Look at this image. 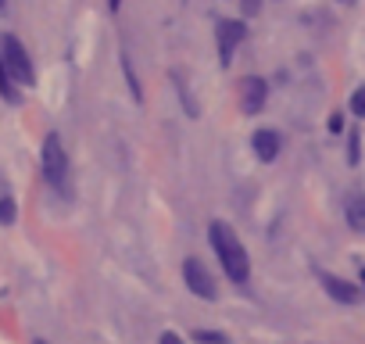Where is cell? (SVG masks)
Returning <instances> with one entry per match:
<instances>
[{
	"mask_svg": "<svg viewBox=\"0 0 365 344\" xmlns=\"http://www.w3.org/2000/svg\"><path fill=\"white\" fill-rule=\"evenodd\" d=\"M208 237H212V248H215V255H219L226 276H230L233 283H247V280H251V258H247V251H244L237 230L226 226V223H212V226H208Z\"/></svg>",
	"mask_w": 365,
	"mask_h": 344,
	"instance_id": "cell-1",
	"label": "cell"
},
{
	"mask_svg": "<svg viewBox=\"0 0 365 344\" xmlns=\"http://www.w3.org/2000/svg\"><path fill=\"white\" fill-rule=\"evenodd\" d=\"M43 176L54 191L68 194V154H65V147L54 133L43 140Z\"/></svg>",
	"mask_w": 365,
	"mask_h": 344,
	"instance_id": "cell-2",
	"label": "cell"
},
{
	"mask_svg": "<svg viewBox=\"0 0 365 344\" xmlns=\"http://www.w3.org/2000/svg\"><path fill=\"white\" fill-rule=\"evenodd\" d=\"M0 58H4V65H8V72L15 76V83H22V86H33V61H29V54H26V47H22V40L19 36H4L0 40Z\"/></svg>",
	"mask_w": 365,
	"mask_h": 344,
	"instance_id": "cell-3",
	"label": "cell"
},
{
	"mask_svg": "<svg viewBox=\"0 0 365 344\" xmlns=\"http://www.w3.org/2000/svg\"><path fill=\"white\" fill-rule=\"evenodd\" d=\"M182 280H187V287L197 294V298H205V301H215V280H212V273L205 269V262L201 258H187L182 262Z\"/></svg>",
	"mask_w": 365,
	"mask_h": 344,
	"instance_id": "cell-4",
	"label": "cell"
},
{
	"mask_svg": "<svg viewBox=\"0 0 365 344\" xmlns=\"http://www.w3.org/2000/svg\"><path fill=\"white\" fill-rule=\"evenodd\" d=\"M244 40H247V26H244L240 19L219 22V58H222V65L233 61V51H237V44H244Z\"/></svg>",
	"mask_w": 365,
	"mask_h": 344,
	"instance_id": "cell-5",
	"label": "cell"
},
{
	"mask_svg": "<svg viewBox=\"0 0 365 344\" xmlns=\"http://www.w3.org/2000/svg\"><path fill=\"white\" fill-rule=\"evenodd\" d=\"M319 283L326 287V294H329L333 301H344V305H354V301L361 298V290H358V287H351L347 280H340V276H333V273H322V269H319Z\"/></svg>",
	"mask_w": 365,
	"mask_h": 344,
	"instance_id": "cell-6",
	"label": "cell"
},
{
	"mask_svg": "<svg viewBox=\"0 0 365 344\" xmlns=\"http://www.w3.org/2000/svg\"><path fill=\"white\" fill-rule=\"evenodd\" d=\"M265 93H269L265 79H244V83H240V108H244V115H255V111H262V104H265Z\"/></svg>",
	"mask_w": 365,
	"mask_h": 344,
	"instance_id": "cell-7",
	"label": "cell"
},
{
	"mask_svg": "<svg viewBox=\"0 0 365 344\" xmlns=\"http://www.w3.org/2000/svg\"><path fill=\"white\" fill-rule=\"evenodd\" d=\"M344 216H347V226H351L354 233H365V194L351 191V194L344 198Z\"/></svg>",
	"mask_w": 365,
	"mask_h": 344,
	"instance_id": "cell-8",
	"label": "cell"
},
{
	"mask_svg": "<svg viewBox=\"0 0 365 344\" xmlns=\"http://www.w3.org/2000/svg\"><path fill=\"white\" fill-rule=\"evenodd\" d=\"M251 143H255V154H258L262 161H272V158L279 154V133H276V129H258Z\"/></svg>",
	"mask_w": 365,
	"mask_h": 344,
	"instance_id": "cell-9",
	"label": "cell"
},
{
	"mask_svg": "<svg viewBox=\"0 0 365 344\" xmlns=\"http://www.w3.org/2000/svg\"><path fill=\"white\" fill-rule=\"evenodd\" d=\"M0 97H4L8 104H19V101H22V93L15 90V76L8 72V65H4V58H0Z\"/></svg>",
	"mask_w": 365,
	"mask_h": 344,
	"instance_id": "cell-10",
	"label": "cell"
},
{
	"mask_svg": "<svg viewBox=\"0 0 365 344\" xmlns=\"http://www.w3.org/2000/svg\"><path fill=\"white\" fill-rule=\"evenodd\" d=\"M194 340H201V344H230V337L219 333V330H194Z\"/></svg>",
	"mask_w": 365,
	"mask_h": 344,
	"instance_id": "cell-11",
	"label": "cell"
},
{
	"mask_svg": "<svg viewBox=\"0 0 365 344\" xmlns=\"http://www.w3.org/2000/svg\"><path fill=\"white\" fill-rule=\"evenodd\" d=\"M11 223H15V201L0 198V226H11Z\"/></svg>",
	"mask_w": 365,
	"mask_h": 344,
	"instance_id": "cell-12",
	"label": "cell"
},
{
	"mask_svg": "<svg viewBox=\"0 0 365 344\" xmlns=\"http://www.w3.org/2000/svg\"><path fill=\"white\" fill-rule=\"evenodd\" d=\"M351 111H354L358 118H365V86H358V90L351 93Z\"/></svg>",
	"mask_w": 365,
	"mask_h": 344,
	"instance_id": "cell-13",
	"label": "cell"
},
{
	"mask_svg": "<svg viewBox=\"0 0 365 344\" xmlns=\"http://www.w3.org/2000/svg\"><path fill=\"white\" fill-rule=\"evenodd\" d=\"M361 140H358V133H351V143H347V161L351 165H358V158H361V147H358Z\"/></svg>",
	"mask_w": 365,
	"mask_h": 344,
	"instance_id": "cell-14",
	"label": "cell"
},
{
	"mask_svg": "<svg viewBox=\"0 0 365 344\" xmlns=\"http://www.w3.org/2000/svg\"><path fill=\"white\" fill-rule=\"evenodd\" d=\"M158 344H187V340H182L179 333H161V340Z\"/></svg>",
	"mask_w": 365,
	"mask_h": 344,
	"instance_id": "cell-15",
	"label": "cell"
},
{
	"mask_svg": "<svg viewBox=\"0 0 365 344\" xmlns=\"http://www.w3.org/2000/svg\"><path fill=\"white\" fill-rule=\"evenodd\" d=\"M344 129V118H340V111H333V118H329V133H340Z\"/></svg>",
	"mask_w": 365,
	"mask_h": 344,
	"instance_id": "cell-16",
	"label": "cell"
},
{
	"mask_svg": "<svg viewBox=\"0 0 365 344\" xmlns=\"http://www.w3.org/2000/svg\"><path fill=\"white\" fill-rule=\"evenodd\" d=\"M258 8H262V0H244V11H247V15H255Z\"/></svg>",
	"mask_w": 365,
	"mask_h": 344,
	"instance_id": "cell-17",
	"label": "cell"
},
{
	"mask_svg": "<svg viewBox=\"0 0 365 344\" xmlns=\"http://www.w3.org/2000/svg\"><path fill=\"white\" fill-rule=\"evenodd\" d=\"M108 8H111V11H118V8H122V0H108Z\"/></svg>",
	"mask_w": 365,
	"mask_h": 344,
	"instance_id": "cell-18",
	"label": "cell"
},
{
	"mask_svg": "<svg viewBox=\"0 0 365 344\" xmlns=\"http://www.w3.org/2000/svg\"><path fill=\"white\" fill-rule=\"evenodd\" d=\"M0 11H8V0H0Z\"/></svg>",
	"mask_w": 365,
	"mask_h": 344,
	"instance_id": "cell-19",
	"label": "cell"
},
{
	"mask_svg": "<svg viewBox=\"0 0 365 344\" xmlns=\"http://www.w3.org/2000/svg\"><path fill=\"white\" fill-rule=\"evenodd\" d=\"M361 287H365V269H361Z\"/></svg>",
	"mask_w": 365,
	"mask_h": 344,
	"instance_id": "cell-20",
	"label": "cell"
},
{
	"mask_svg": "<svg viewBox=\"0 0 365 344\" xmlns=\"http://www.w3.org/2000/svg\"><path fill=\"white\" fill-rule=\"evenodd\" d=\"M40 344H43V340H40Z\"/></svg>",
	"mask_w": 365,
	"mask_h": 344,
	"instance_id": "cell-21",
	"label": "cell"
}]
</instances>
